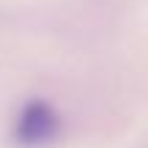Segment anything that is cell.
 Listing matches in <instances>:
<instances>
[{
	"label": "cell",
	"instance_id": "6da1fadb",
	"mask_svg": "<svg viewBox=\"0 0 148 148\" xmlns=\"http://www.w3.org/2000/svg\"><path fill=\"white\" fill-rule=\"evenodd\" d=\"M58 134H60V118L47 101L36 99V101H27L22 107L19 118H16V129H14V137L19 145L44 148Z\"/></svg>",
	"mask_w": 148,
	"mask_h": 148
}]
</instances>
